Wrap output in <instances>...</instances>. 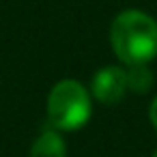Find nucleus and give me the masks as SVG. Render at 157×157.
Instances as JSON below:
<instances>
[{
	"label": "nucleus",
	"mask_w": 157,
	"mask_h": 157,
	"mask_svg": "<svg viewBox=\"0 0 157 157\" xmlns=\"http://www.w3.org/2000/svg\"><path fill=\"white\" fill-rule=\"evenodd\" d=\"M93 97L101 103H116L127 90V73L121 67H103L95 73L90 84Z\"/></svg>",
	"instance_id": "nucleus-3"
},
{
	"label": "nucleus",
	"mask_w": 157,
	"mask_h": 157,
	"mask_svg": "<svg viewBox=\"0 0 157 157\" xmlns=\"http://www.w3.org/2000/svg\"><path fill=\"white\" fill-rule=\"evenodd\" d=\"M90 118V95L78 80H60L48 97V121L58 131H75Z\"/></svg>",
	"instance_id": "nucleus-2"
},
{
	"label": "nucleus",
	"mask_w": 157,
	"mask_h": 157,
	"mask_svg": "<svg viewBox=\"0 0 157 157\" xmlns=\"http://www.w3.org/2000/svg\"><path fill=\"white\" fill-rule=\"evenodd\" d=\"M148 118H151L153 127L157 129V97L153 99V103H151V108H148Z\"/></svg>",
	"instance_id": "nucleus-6"
},
{
	"label": "nucleus",
	"mask_w": 157,
	"mask_h": 157,
	"mask_svg": "<svg viewBox=\"0 0 157 157\" xmlns=\"http://www.w3.org/2000/svg\"><path fill=\"white\" fill-rule=\"evenodd\" d=\"M30 157H67L65 140L60 138L58 129H43L30 148Z\"/></svg>",
	"instance_id": "nucleus-4"
},
{
	"label": "nucleus",
	"mask_w": 157,
	"mask_h": 157,
	"mask_svg": "<svg viewBox=\"0 0 157 157\" xmlns=\"http://www.w3.org/2000/svg\"><path fill=\"white\" fill-rule=\"evenodd\" d=\"M129 69L125 71L127 73V88L131 93H138V95H144L151 90L153 86V73L151 69L146 67V63H140V65H127Z\"/></svg>",
	"instance_id": "nucleus-5"
},
{
	"label": "nucleus",
	"mask_w": 157,
	"mask_h": 157,
	"mask_svg": "<svg viewBox=\"0 0 157 157\" xmlns=\"http://www.w3.org/2000/svg\"><path fill=\"white\" fill-rule=\"evenodd\" d=\"M153 157H157V151H155V153H153Z\"/></svg>",
	"instance_id": "nucleus-7"
},
{
	"label": "nucleus",
	"mask_w": 157,
	"mask_h": 157,
	"mask_svg": "<svg viewBox=\"0 0 157 157\" xmlns=\"http://www.w3.org/2000/svg\"><path fill=\"white\" fill-rule=\"evenodd\" d=\"M110 43L125 65H148L157 56V22L144 11L127 9L110 26Z\"/></svg>",
	"instance_id": "nucleus-1"
}]
</instances>
